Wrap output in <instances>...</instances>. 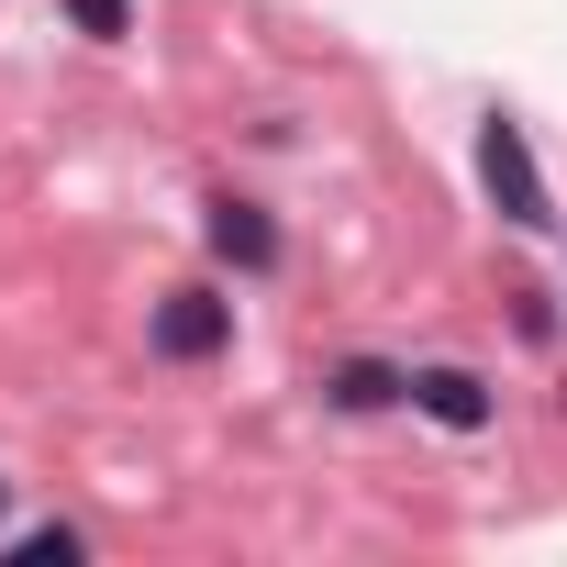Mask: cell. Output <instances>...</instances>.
Instances as JSON below:
<instances>
[{
	"mask_svg": "<svg viewBox=\"0 0 567 567\" xmlns=\"http://www.w3.org/2000/svg\"><path fill=\"white\" fill-rule=\"evenodd\" d=\"M323 390H334V412H390V401H412V379H401V368H379V357H346Z\"/></svg>",
	"mask_w": 567,
	"mask_h": 567,
	"instance_id": "5b68a950",
	"label": "cell"
},
{
	"mask_svg": "<svg viewBox=\"0 0 567 567\" xmlns=\"http://www.w3.org/2000/svg\"><path fill=\"white\" fill-rule=\"evenodd\" d=\"M478 178H489L501 223H523V234H545V223H556V200H545L534 145H523V123H512V112H489V123H478Z\"/></svg>",
	"mask_w": 567,
	"mask_h": 567,
	"instance_id": "6da1fadb",
	"label": "cell"
},
{
	"mask_svg": "<svg viewBox=\"0 0 567 567\" xmlns=\"http://www.w3.org/2000/svg\"><path fill=\"white\" fill-rule=\"evenodd\" d=\"M200 234H212V256H223V267H245V278H267V267H278V223H267L256 200H212V212H200Z\"/></svg>",
	"mask_w": 567,
	"mask_h": 567,
	"instance_id": "3957f363",
	"label": "cell"
},
{
	"mask_svg": "<svg viewBox=\"0 0 567 567\" xmlns=\"http://www.w3.org/2000/svg\"><path fill=\"white\" fill-rule=\"evenodd\" d=\"M412 412H434L445 434H478V423H489V379H478V368H423V379H412Z\"/></svg>",
	"mask_w": 567,
	"mask_h": 567,
	"instance_id": "277c9868",
	"label": "cell"
},
{
	"mask_svg": "<svg viewBox=\"0 0 567 567\" xmlns=\"http://www.w3.org/2000/svg\"><path fill=\"white\" fill-rule=\"evenodd\" d=\"M68 23L101 34V45H123V34H134V0H68Z\"/></svg>",
	"mask_w": 567,
	"mask_h": 567,
	"instance_id": "52a82bcc",
	"label": "cell"
},
{
	"mask_svg": "<svg viewBox=\"0 0 567 567\" xmlns=\"http://www.w3.org/2000/svg\"><path fill=\"white\" fill-rule=\"evenodd\" d=\"M12 556H23V567H79V556H90V534H79V523H34Z\"/></svg>",
	"mask_w": 567,
	"mask_h": 567,
	"instance_id": "8992f818",
	"label": "cell"
},
{
	"mask_svg": "<svg viewBox=\"0 0 567 567\" xmlns=\"http://www.w3.org/2000/svg\"><path fill=\"white\" fill-rule=\"evenodd\" d=\"M145 334H156V357L200 368V357H223V346H234V301H223V290H167Z\"/></svg>",
	"mask_w": 567,
	"mask_h": 567,
	"instance_id": "7a4b0ae2",
	"label": "cell"
}]
</instances>
